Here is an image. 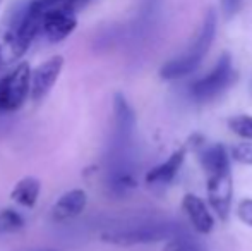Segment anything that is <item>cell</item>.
<instances>
[{"label":"cell","instance_id":"obj_5","mask_svg":"<svg viewBox=\"0 0 252 251\" xmlns=\"http://www.w3.org/2000/svg\"><path fill=\"white\" fill-rule=\"evenodd\" d=\"M237 81V72L232 62V55L223 54L216 66L206 76L197 79L190 86V95L196 102H211L225 93Z\"/></svg>","mask_w":252,"mask_h":251},{"label":"cell","instance_id":"obj_10","mask_svg":"<svg viewBox=\"0 0 252 251\" xmlns=\"http://www.w3.org/2000/svg\"><path fill=\"white\" fill-rule=\"evenodd\" d=\"M187 148H179L177 151H173L163 164L153 167L146 174V182L153 188H165L168 186L173 179L177 178L180 167H182L184 160H186Z\"/></svg>","mask_w":252,"mask_h":251},{"label":"cell","instance_id":"obj_8","mask_svg":"<svg viewBox=\"0 0 252 251\" xmlns=\"http://www.w3.org/2000/svg\"><path fill=\"white\" fill-rule=\"evenodd\" d=\"M63 69V57L62 55H53L48 61L31 71L30 81V97L33 102H41L47 98V95L55 86L60 72Z\"/></svg>","mask_w":252,"mask_h":251},{"label":"cell","instance_id":"obj_2","mask_svg":"<svg viewBox=\"0 0 252 251\" xmlns=\"http://www.w3.org/2000/svg\"><path fill=\"white\" fill-rule=\"evenodd\" d=\"M216 23H218L216 12L213 9H209L206 12L204 19H202V24L197 30L196 36L190 41V45L182 54L177 55L175 59H170L168 62L163 64V67L159 69V77L166 81H173L194 72L199 67V64L204 61L206 54L209 52L213 41H215Z\"/></svg>","mask_w":252,"mask_h":251},{"label":"cell","instance_id":"obj_3","mask_svg":"<svg viewBox=\"0 0 252 251\" xmlns=\"http://www.w3.org/2000/svg\"><path fill=\"white\" fill-rule=\"evenodd\" d=\"M40 19L41 10L38 0H31L14 14L7 26L5 36H3L12 61L23 57L34 41V38L40 36Z\"/></svg>","mask_w":252,"mask_h":251},{"label":"cell","instance_id":"obj_18","mask_svg":"<svg viewBox=\"0 0 252 251\" xmlns=\"http://www.w3.org/2000/svg\"><path fill=\"white\" fill-rule=\"evenodd\" d=\"M242 2L244 0H221V9H223V14H225V17H233L237 12H239V9L242 7Z\"/></svg>","mask_w":252,"mask_h":251},{"label":"cell","instance_id":"obj_11","mask_svg":"<svg viewBox=\"0 0 252 251\" xmlns=\"http://www.w3.org/2000/svg\"><path fill=\"white\" fill-rule=\"evenodd\" d=\"M182 208L190 218V224L194 225L197 232L201 234H209L215 227V218H213L211 212L204 205V201L196 194H186L182 200Z\"/></svg>","mask_w":252,"mask_h":251},{"label":"cell","instance_id":"obj_16","mask_svg":"<svg viewBox=\"0 0 252 251\" xmlns=\"http://www.w3.org/2000/svg\"><path fill=\"white\" fill-rule=\"evenodd\" d=\"M230 157L239 162V164L252 165V143H239L235 146H232Z\"/></svg>","mask_w":252,"mask_h":251},{"label":"cell","instance_id":"obj_7","mask_svg":"<svg viewBox=\"0 0 252 251\" xmlns=\"http://www.w3.org/2000/svg\"><path fill=\"white\" fill-rule=\"evenodd\" d=\"M41 10L40 35L52 43L65 40L77 26V17L74 12L57 5L53 0H38Z\"/></svg>","mask_w":252,"mask_h":251},{"label":"cell","instance_id":"obj_4","mask_svg":"<svg viewBox=\"0 0 252 251\" xmlns=\"http://www.w3.org/2000/svg\"><path fill=\"white\" fill-rule=\"evenodd\" d=\"M184 232L186 231L182 229V225L175 224V222H150V224L134 225L130 229L103 232L101 239L115 246H136L170 241Z\"/></svg>","mask_w":252,"mask_h":251},{"label":"cell","instance_id":"obj_9","mask_svg":"<svg viewBox=\"0 0 252 251\" xmlns=\"http://www.w3.org/2000/svg\"><path fill=\"white\" fill-rule=\"evenodd\" d=\"M88 205V194L84 189H70L63 193L52 207L53 222H67L84 212Z\"/></svg>","mask_w":252,"mask_h":251},{"label":"cell","instance_id":"obj_1","mask_svg":"<svg viewBox=\"0 0 252 251\" xmlns=\"http://www.w3.org/2000/svg\"><path fill=\"white\" fill-rule=\"evenodd\" d=\"M199 153L201 165L206 176V189L208 201L220 220L225 222L230 215V205L233 196V181L230 171L228 151L223 144H209L206 146L199 138V143H194Z\"/></svg>","mask_w":252,"mask_h":251},{"label":"cell","instance_id":"obj_14","mask_svg":"<svg viewBox=\"0 0 252 251\" xmlns=\"http://www.w3.org/2000/svg\"><path fill=\"white\" fill-rule=\"evenodd\" d=\"M24 227V218L12 208H5L0 212V231L14 232Z\"/></svg>","mask_w":252,"mask_h":251},{"label":"cell","instance_id":"obj_6","mask_svg":"<svg viewBox=\"0 0 252 251\" xmlns=\"http://www.w3.org/2000/svg\"><path fill=\"white\" fill-rule=\"evenodd\" d=\"M31 67L21 62L5 76H0V114L16 112L30 98Z\"/></svg>","mask_w":252,"mask_h":251},{"label":"cell","instance_id":"obj_15","mask_svg":"<svg viewBox=\"0 0 252 251\" xmlns=\"http://www.w3.org/2000/svg\"><path fill=\"white\" fill-rule=\"evenodd\" d=\"M228 127L244 140H252V115H235L228 119Z\"/></svg>","mask_w":252,"mask_h":251},{"label":"cell","instance_id":"obj_17","mask_svg":"<svg viewBox=\"0 0 252 251\" xmlns=\"http://www.w3.org/2000/svg\"><path fill=\"white\" fill-rule=\"evenodd\" d=\"M237 214H239V218L244 224L252 227V198H247V200L240 201L239 208H237Z\"/></svg>","mask_w":252,"mask_h":251},{"label":"cell","instance_id":"obj_12","mask_svg":"<svg viewBox=\"0 0 252 251\" xmlns=\"http://www.w3.org/2000/svg\"><path fill=\"white\" fill-rule=\"evenodd\" d=\"M40 191H41L40 181L36 178H33V176H28V178H23L14 186L12 191H10V198L16 203H19L21 207L33 208L38 201Z\"/></svg>","mask_w":252,"mask_h":251},{"label":"cell","instance_id":"obj_19","mask_svg":"<svg viewBox=\"0 0 252 251\" xmlns=\"http://www.w3.org/2000/svg\"><path fill=\"white\" fill-rule=\"evenodd\" d=\"M3 66V54H2V47H0V69H2Z\"/></svg>","mask_w":252,"mask_h":251},{"label":"cell","instance_id":"obj_13","mask_svg":"<svg viewBox=\"0 0 252 251\" xmlns=\"http://www.w3.org/2000/svg\"><path fill=\"white\" fill-rule=\"evenodd\" d=\"M163 251H206V250L199 241H196L194 238H190V236H187L184 232V234H179L173 239H170V241H166Z\"/></svg>","mask_w":252,"mask_h":251}]
</instances>
